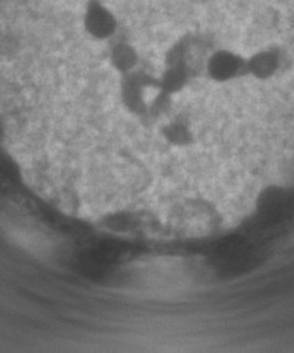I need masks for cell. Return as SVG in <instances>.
<instances>
[{
	"instance_id": "6da1fadb",
	"label": "cell",
	"mask_w": 294,
	"mask_h": 353,
	"mask_svg": "<svg viewBox=\"0 0 294 353\" xmlns=\"http://www.w3.org/2000/svg\"><path fill=\"white\" fill-rule=\"evenodd\" d=\"M80 24L84 34L98 42L111 39L118 31V17L103 0H86Z\"/></svg>"
},
{
	"instance_id": "7a4b0ae2",
	"label": "cell",
	"mask_w": 294,
	"mask_h": 353,
	"mask_svg": "<svg viewBox=\"0 0 294 353\" xmlns=\"http://www.w3.org/2000/svg\"><path fill=\"white\" fill-rule=\"evenodd\" d=\"M206 74L215 83L233 81L246 74V58L233 50H218L206 61Z\"/></svg>"
},
{
	"instance_id": "3957f363",
	"label": "cell",
	"mask_w": 294,
	"mask_h": 353,
	"mask_svg": "<svg viewBox=\"0 0 294 353\" xmlns=\"http://www.w3.org/2000/svg\"><path fill=\"white\" fill-rule=\"evenodd\" d=\"M283 63L282 52L277 48L260 50L246 58V74L257 80H269Z\"/></svg>"
},
{
	"instance_id": "277c9868",
	"label": "cell",
	"mask_w": 294,
	"mask_h": 353,
	"mask_svg": "<svg viewBox=\"0 0 294 353\" xmlns=\"http://www.w3.org/2000/svg\"><path fill=\"white\" fill-rule=\"evenodd\" d=\"M109 63L118 73L126 76L136 72L139 65V54L131 43H116L109 54Z\"/></svg>"
}]
</instances>
